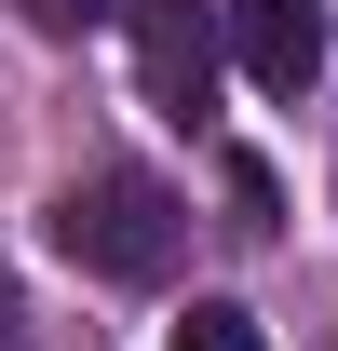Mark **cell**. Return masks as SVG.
I'll use <instances>...</instances> for the list:
<instances>
[{"label":"cell","instance_id":"1","mask_svg":"<svg viewBox=\"0 0 338 351\" xmlns=\"http://www.w3.org/2000/svg\"><path fill=\"white\" fill-rule=\"evenodd\" d=\"M54 243L82 270H109V284H163L176 257H190V203H176L163 176H135V162H95L68 203H54Z\"/></svg>","mask_w":338,"mask_h":351},{"label":"cell","instance_id":"2","mask_svg":"<svg viewBox=\"0 0 338 351\" xmlns=\"http://www.w3.org/2000/svg\"><path fill=\"white\" fill-rule=\"evenodd\" d=\"M122 27H135L149 108L203 122V108H216V68H230V0H122Z\"/></svg>","mask_w":338,"mask_h":351},{"label":"cell","instance_id":"3","mask_svg":"<svg viewBox=\"0 0 338 351\" xmlns=\"http://www.w3.org/2000/svg\"><path fill=\"white\" fill-rule=\"evenodd\" d=\"M230 54H244L257 95H311L338 54V14L325 0H230Z\"/></svg>","mask_w":338,"mask_h":351},{"label":"cell","instance_id":"4","mask_svg":"<svg viewBox=\"0 0 338 351\" xmlns=\"http://www.w3.org/2000/svg\"><path fill=\"white\" fill-rule=\"evenodd\" d=\"M271 230H284V189L257 149H230V243H271Z\"/></svg>","mask_w":338,"mask_h":351},{"label":"cell","instance_id":"5","mask_svg":"<svg viewBox=\"0 0 338 351\" xmlns=\"http://www.w3.org/2000/svg\"><path fill=\"white\" fill-rule=\"evenodd\" d=\"M176 351H271V338H257V311H244V298H190Z\"/></svg>","mask_w":338,"mask_h":351},{"label":"cell","instance_id":"6","mask_svg":"<svg viewBox=\"0 0 338 351\" xmlns=\"http://www.w3.org/2000/svg\"><path fill=\"white\" fill-rule=\"evenodd\" d=\"M14 14H27L41 41H82V27H109V14H122V0H14Z\"/></svg>","mask_w":338,"mask_h":351},{"label":"cell","instance_id":"7","mask_svg":"<svg viewBox=\"0 0 338 351\" xmlns=\"http://www.w3.org/2000/svg\"><path fill=\"white\" fill-rule=\"evenodd\" d=\"M0 351H41V338H27V298H14V270H0Z\"/></svg>","mask_w":338,"mask_h":351}]
</instances>
